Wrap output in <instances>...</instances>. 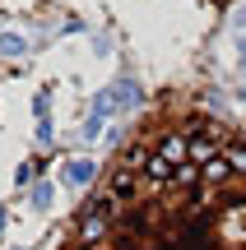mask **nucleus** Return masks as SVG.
<instances>
[{
  "label": "nucleus",
  "instance_id": "1",
  "mask_svg": "<svg viewBox=\"0 0 246 250\" xmlns=\"http://www.w3.org/2000/svg\"><path fill=\"white\" fill-rule=\"evenodd\" d=\"M61 250H246V134L209 111L149 116Z\"/></svg>",
  "mask_w": 246,
  "mask_h": 250
}]
</instances>
